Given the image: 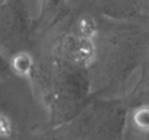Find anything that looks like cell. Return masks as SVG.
<instances>
[{"mask_svg":"<svg viewBox=\"0 0 149 140\" xmlns=\"http://www.w3.org/2000/svg\"><path fill=\"white\" fill-rule=\"evenodd\" d=\"M134 124L142 130H149V108L143 107L134 112Z\"/></svg>","mask_w":149,"mask_h":140,"instance_id":"obj_2","label":"cell"},{"mask_svg":"<svg viewBox=\"0 0 149 140\" xmlns=\"http://www.w3.org/2000/svg\"><path fill=\"white\" fill-rule=\"evenodd\" d=\"M12 69L13 72L19 76H28L32 70V64H34V60L31 57V54L28 53H18L12 57Z\"/></svg>","mask_w":149,"mask_h":140,"instance_id":"obj_1","label":"cell"},{"mask_svg":"<svg viewBox=\"0 0 149 140\" xmlns=\"http://www.w3.org/2000/svg\"><path fill=\"white\" fill-rule=\"evenodd\" d=\"M12 133V123L10 120L0 112V137H9Z\"/></svg>","mask_w":149,"mask_h":140,"instance_id":"obj_3","label":"cell"}]
</instances>
